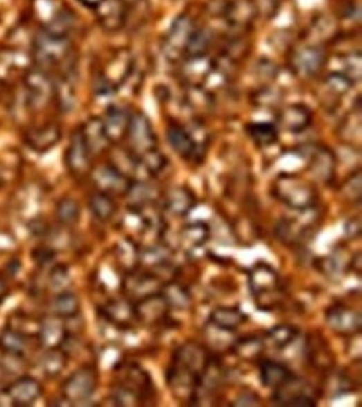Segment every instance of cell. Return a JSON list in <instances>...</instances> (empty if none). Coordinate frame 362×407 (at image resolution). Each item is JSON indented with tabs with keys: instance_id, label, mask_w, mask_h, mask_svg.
<instances>
[{
	"instance_id": "91938a15",
	"label": "cell",
	"mask_w": 362,
	"mask_h": 407,
	"mask_svg": "<svg viewBox=\"0 0 362 407\" xmlns=\"http://www.w3.org/2000/svg\"><path fill=\"white\" fill-rule=\"evenodd\" d=\"M350 264H351L352 269H353L354 272L358 274L361 273V255H360V253L356 254L354 256L353 260H352Z\"/></svg>"
},
{
	"instance_id": "603a6c76",
	"label": "cell",
	"mask_w": 362,
	"mask_h": 407,
	"mask_svg": "<svg viewBox=\"0 0 362 407\" xmlns=\"http://www.w3.org/2000/svg\"><path fill=\"white\" fill-rule=\"evenodd\" d=\"M248 321L246 313L237 307H218L210 314V323L222 332L232 333L238 330Z\"/></svg>"
},
{
	"instance_id": "7dc6e473",
	"label": "cell",
	"mask_w": 362,
	"mask_h": 407,
	"mask_svg": "<svg viewBox=\"0 0 362 407\" xmlns=\"http://www.w3.org/2000/svg\"><path fill=\"white\" fill-rule=\"evenodd\" d=\"M73 21L75 19L71 12L59 11L53 14L44 30L60 37H69V33L73 27Z\"/></svg>"
},
{
	"instance_id": "83f0119b",
	"label": "cell",
	"mask_w": 362,
	"mask_h": 407,
	"mask_svg": "<svg viewBox=\"0 0 362 407\" xmlns=\"http://www.w3.org/2000/svg\"><path fill=\"white\" fill-rule=\"evenodd\" d=\"M80 131L91 155H98L105 152L111 144L105 134L102 120L98 117L89 119Z\"/></svg>"
},
{
	"instance_id": "6f0895ef",
	"label": "cell",
	"mask_w": 362,
	"mask_h": 407,
	"mask_svg": "<svg viewBox=\"0 0 362 407\" xmlns=\"http://www.w3.org/2000/svg\"><path fill=\"white\" fill-rule=\"evenodd\" d=\"M260 404V397L253 391H242V394L238 395L236 400L233 402L235 406H253V405Z\"/></svg>"
},
{
	"instance_id": "94428289",
	"label": "cell",
	"mask_w": 362,
	"mask_h": 407,
	"mask_svg": "<svg viewBox=\"0 0 362 407\" xmlns=\"http://www.w3.org/2000/svg\"><path fill=\"white\" fill-rule=\"evenodd\" d=\"M8 294H9V289H8L7 283L3 278L0 277V305L7 299Z\"/></svg>"
},
{
	"instance_id": "c3c4849f",
	"label": "cell",
	"mask_w": 362,
	"mask_h": 407,
	"mask_svg": "<svg viewBox=\"0 0 362 407\" xmlns=\"http://www.w3.org/2000/svg\"><path fill=\"white\" fill-rule=\"evenodd\" d=\"M55 95L59 99L62 108L69 112L75 105V87L71 75L63 77L57 85H55Z\"/></svg>"
},
{
	"instance_id": "4dcf8cb0",
	"label": "cell",
	"mask_w": 362,
	"mask_h": 407,
	"mask_svg": "<svg viewBox=\"0 0 362 407\" xmlns=\"http://www.w3.org/2000/svg\"><path fill=\"white\" fill-rule=\"evenodd\" d=\"M133 71V61L127 51H120L109 61L105 70L100 73L115 87L123 84Z\"/></svg>"
},
{
	"instance_id": "f6af8a7d",
	"label": "cell",
	"mask_w": 362,
	"mask_h": 407,
	"mask_svg": "<svg viewBox=\"0 0 362 407\" xmlns=\"http://www.w3.org/2000/svg\"><path fill=\"white\" fill-rule=\"evenodd\" d=\"M233 350L238 357L251 361L262 355V351L264 350V343L258 337H244L235 341Z\"/></svg>"
},
{
	"instance_id": "d590c367",
	"label": "cell",
	"mask_w": 362,
	"mask_h": 407,
	"mask_svg": "<svg viewBox=\"0 0 362 407\" xmlns=\"http://www.w3.org/2000/svg\"><path fill=\"white\" fill-rule=\"evenodd\" d=\"M246 134L260 148L272 146L278 139V129L275 125L269 122L250 123L246 125Z\"/></svg>"
},
{
	"instance_id": "681fc988",
	"label": "cell",
	"mask_w": 362,
	"mask_h": 407,
	"mask_svg": "<svg viewBox=\"0 0 362 407\" xmlns=\"http://www.w3.org/2000/svg\"><path fill=\"white\" fill-rule=\"evenodd\" d=\"M325 85L334 95L342 97L351 91L354 82L343 73H332L325 77Z\"/></svg>"
},
{
	"instance_id": "f907efd6",
	"label": "cell",
	"mask_w": 362,
	"mask_h": 407,
	"mask_svg": "<svg viewBox=\"0 0 362 407\" xmlns=\"http://www.w3.org/2000/svg\"><path fill=\"white\" fill-rule=\"evenodd\" d=\"M343 68L342 73L347 75L354 83L361 79L362 57L360 51H353L344 57Z\"/></svg>"
},
{
	"instance_id": "6da1fadb",
	"label": "cell",
	"mask_w": 362,
	"mask_h": 407,
	"mask_svg": "<svg viewBox=\"0 0 362 407\" xmlns=\"http://www.w3.org/2000/svg\"><path fill=\"white\" fill-rule=\"evenodd\" d=\"M210 359L206 348L196 341H187L176 349L167 369L166 382L177 398L190 401Z\"/></svg>"
},
{
	"instance_id": "2e32d148",
	"label": "cell",
	"mask_w": 362,
	"mask_h": 407,
	"mask_svg": "<svg viewBox=\"0 0 362 407\" xmlns=\"http://www.w3.org/2000/svg\"><path fill=\"white\" fill-rule=\"evenodd\" d=\"M167 140L171 148L179 156L186 160H199L201 153H204L200 146L194 142L192 134L181 125H170L166 131Z\"/></svg>"
},
{
	"instance_id": "3957f363",
	"label": "cell",
	"mask_w": 362,
	"mask_h": 407,
	"mask_svg": "<svg viewBox=\"0 0 362 407\" xmlns=\"http://www.w3.org/2000/svg\"><path fill=\"white\" fill-rule=\"evenodd\" d=\"M248 289L258 307L270 309L282 292L280 275L270 264L258 262L248 273Z\"/></svg>"
},
{
	"instance_id": "6125c7cd",
	"label": "cell",
	"mask_w": 362,
	"mask_h": 407,
	"mask_svg": "<svg viewBox=\"0 0 362 407\" xmlns=\"http://www.w3.org/2000/svg\"><path fill=\"white\" fill-rule=\"evenodd\" d=\"M79 1H81V3H84L85 6H87V7L91 8L95 7V6H96L97 3H99V0H79Z\"/></svg>"
},
{
	"instance_id": "e0dca14e",
	"label": "cell",
	"mask_w": 362,
	"mask_h": 407,
	"mask_svg": "<svg viewBox=\"0 0 362 407\" xmlns=\"http://www.w3.org/2000/svg\"><path fill=\"white\" fill-rule=\"evenodd\" d=\"M91 154L85 144L81 131L71 136L66 153V164L69 171L75 176H83L91 171Z\"/></svg>"
},
{
	"instance_id": "277c9868",
	"label": "cell",
	"mask_w": 362,
	"mask_h": 407,
	"mask_svg": "<svg viewBox=\"0 0 362 407\" xmlns=\"http://www.w3.org/2000/svg\"><path fill=\"white\" fill-rule=\"evenodd\" d=\"M69 37H60L43 30L35 37V59L39 67L55 65L64 61L71 53Z\"/></svg>"
},
{
	"instance_id": "ac0fdd59",
	"label": "cell",
	"mask_w": 362,
	"mask_h": 407,
	"mask_svg": "<svg viewBox=\"0 0 362 407\" xmlns=\"http://www.w3.org/2000/svg\"><path fill=\"white\" fill-rule=\"evenodd\" d=\"M258 15V7L254 0H232L228 1L224 17L235 29H246L253 25Z\"/></svg>"
},
{
	"instance_id": "7a4b0ae2",
	"label": "cell",
	"mask_w": 362,
	"mask_h": 407,
	"mask_svg": "<svg viewBox=\"0 0 362 407\" xmlns=\"http://www.w3.org/2000/svg\"><path fill=\"white\" fill-rule=\"evenodd\" d=\"M273 193L284 205L296 211L309 209L317 200L314 187L300 176L282 174L276 178Z\"/></svg>"
},
{
	"instance_id": "680465c9",
	"label": "cell",
	"mask_w": 362,
	"mask_h": 407,
	"mask_svg": "<svg viewBox=\"0 0 362 407\" xmlns=\"http://www.w3.org/2000/svg\"><path fill=\"white\" fill-rule=\"evenodd\" d=\"M344 231H345L346 237L349 238V239H359L361 237L360 218H350L349 221L346 222L345 226H344Z\"/></svg>"
},
{
	"instance_id": "5b68a950",
	"label": "cell",
	"mask_w": 362,
	"mask_h": 407,
	"mask_svg": "<svg viewBox=\"0 0 362 407\" xmlns=\"http://www.w3.org/2000/svg\"><path fill=\"white\" fill-rule=\"evenodd\" d=\"M98 375L95 369L83 367L71 373L62 386V395L69 403L89 400L97 389Z\"/></svg>"
},
{
	"instance_id": "ab89813d",
	"label": "cell",
	"mask_w": 362,
	"mask_h": 407,
	"mask_svg": "<svg viewBox=\"0 0 362 407\" xmlns=\"http://www.w3.org/2000/svg\"><path fill=\"white\" fill-rule=\"evenodd\" d=\"M298 335V330L296 327L287 323H282V325H275L271 328L268 332H266V339L269 341L270 345L278 349L287 348L289 345H291Z\"/></svg>"
},
{
	"instance_id": "8d00e7d4",
	"label": "cell",
	"mask_w": 362,
	"mask_h": 407,
	"mask_svg": "<svg viewBox=\"0 0 362 407\" xmlns=\"http://www.w3.org/2000/svg\"><path fill=\"white\" fill-rule=\"evenodd\" d=\"M105 315L112 323L127 325L135 319L134 305L125 299L109 301L105 307Z\"/></svg>"
},
{
	"instance_id": "7c38bea8",
	"label": "cell",
	"mask_w": 362,
	"mask_h": 407,
	"mask_svg": "<svg viewBox=\"0 0 362 407\" xmlns=\"http://www.w3.org/2000/svg\"><path fill=\"white\" fill-rule=\"evenodd\" d=\"M93 184L98 191L109 196H125L132 184V180L120 171L117 170L112 164L99 167L91 173Z\"/></svg>"
},
{
	"instance_id": "30bf717a",
	"label": "cell",
	"mask_w": 362,
	"mask_h": 407,
	"mask_svg": "<svg viewBox=\"0 0 362 407\" xmlns=\"http://www.w3.org/2000/svg\"><path fill=\"white\" fill-rule=\"evenodd\" d=\"M163 283L160 276L150 271H131L123 278V291L130 299L137 301L160 293Z\"/></svg>"
},
{
	"instance_id": "4fadbf2b",
	"label": "cell",
	"mask_w": 362,
	"mask_h": 407,
	"mask_svg": "<svg viewBox=\"0 0 362 407\" xmlns=\"http://www.w3.org/2000/svg\"><path fill=\"white\" fill-rule=\"evenodd\" d=\"M326 323L332 330L341 335H353L361 331V314L357 310L344 305L328 307Z\"/></svg>"
},
{
	"instance_id": "836d02e7",
	"label": "cell",
	"mask_w": 362,
	"mask_h": 407,
	"mask_svg": "<svg viewBox=\"0 0 362 407\" xmlns=\"http://www.w3.org/2000/svg\"><path fill=\"white\" fill-rule=\"evenodd\" d=\"M125 196L128 198L129 204L132 210H139L151 204H154L157 196L154 187L145 180L132 182Z\"/></svg>"
},
{
	"instance_id": "60d3db41",
	"label": "cell",
	"mask_w": 362,
	"mask_h": 407,
	"mask_svg": "<svg viewBox=\"0 0 362 407\" xmlns=\"http://www.w3.org/2000/svg\"><path fill=\"white\" fill-rule=\"evenodd\" d=\"M137 162H138L137 173L139 170H143L145 173L151 176L160 174L167 166V158L157 148L152 149V150L138 156Z\"/></svg>"
},
{
	"instance_id": "9c48e42d",
	"label": "cell",
	"mask_w": 362,
	"mask_h": 407,
	"mask_svg": "<svg viewBox=\"0 0 362 407\" xmlns=\"http://www.w3.org/2000/svg\"><path fill=\"white\" fill-rule=\"evenodd\" d=\"M196 29L194 19L188 15H182L174 19L165 41V51L169 59H178L181 55H184Z\"/></svg>"
},
{
	"instance_id": "44dd1931",
	"label": "cell",
	"mask_w": 362,
	"mask_h": 407,
	"mask_svg": "<svg viewBox=\"0 0 362 407\" xmlns=\"http://www.w3.org/2000/svg\"><path fill=\"white\" fill-rule=\"evenodd\" d=\"M42 385L31 377H21L9 385L7 395L13 404L29 406L41 397Z\"/></svg>"
},
{
	"instance_id": "9a60e30c",
	"label": "cell",
	"mask_w": 362,
	"mask_h": 407,
	"mask_svg": "<svg viewBox=\"0 0 362 407\" xmlns=\"http://www.w3.org/2000/svg\"><path fill=\"white\" fill-rule=\"evenodd\" d=\"M170 310L162 294H153L136 301L134 305L135 319L145 325H157L168 319Z\"/></svg>"
},
{
	"instance_id": "f546056e",
	"label": "cell",
	"mask_w": 362,
	"mask_h": 407,
	"mask_svg": "<svg viewBox=\"0 0 362 407\" xmlns=\"http://www.w3.org/2000/svg\"><path fill=\"white\" fill-rule=\"evenodd\" d=\"M210 237V228L202 221L187 224L180 231V243L186 252H194L208 243Z\"/></svg>"
},
{
	"instance_id": "db71d44e",
	"label": "cell",
	"mask_w": 362,
	"mask_h": 407,
	"mask_svg": "<svg viewBox=\"0 0 362 407\" xmlns=\"http://www.w3.org/2000/svg\"><path fill=\"white\" fill-rule=\"evenodd\" d=\"M343 192L349 200L360 202V198H361V172L360 170L356 171L355 173L347 178L345 184H344Z\"/></svg>"
},
{
	"instance_id": "11a10c76",
	"label": "cell",
	"mask_w": 362,
	"mask_h": 407,
	"mask_svg": "<svg viewBox=\"0 0 362 407\" xmlns=\"http://www.w3.org/2000/svg\"><path fill=\"white\" fill-rule=\"evenodd\" d=\"M280 101V93L270 87L260 89L254 97V103L260 107H266V108L276 106Z\"/></svg>"
},
{
	"instance_id": "816d5d0a",
	"label": "cell",
	"mask_w": 362,
	"mask_h": 407,
	"mask_svg": "<svg viewBox=\"0 0 362 407\" xmlns=\"http://www.w3.org/2000/svg\"><path fill=\"white\" fill-rule=\"evenodd\" d=\"M112 400L119 406H136L141 404L143 398L129 387L119 384L113 390Z\"/></svg>"
},
{
	"instance_id": "4316f807",
	"label": "cell",
	"mask_w": 362,
	"mask_h": 407,
	"mask_svg": "<svg viewBox=\"0 0 362 407\" xmlns=\"http://www.w3.org/2000/svg\"><path fill=\"white\" fill-rule=\"evenodd\" d=\"M293 375L285 364L273 359H264L260 365V383L266 388H278Z\"/></svg>"
},
{
	"instance_id": "cb8c5ba5",
	"label": "cell",
	"mask_w": 362,
	"mask_h": 407,
	"mask_svg": "<svg viewBox=\"0 0 362 407\" xmlns=\"http://www.w3.org/2000/svg\"><path fill=\"white\" fill-rule=\"evenodd\" d=\"M196 205V196L187 187H173L165 196V208L173 216H187Z\"/></svg>"
},
{
	"instance_id": "484cf974",
	"label": "cell",
	"mask_w": 362,
	"mask_h": 407,
	"mask_svg": "<svg viewBox=\"0 0 362 407\" xmlns=\"http://www.w3.org/2000/svg\"><path fill=\"white\" fill-rule=\"evenodd\" d=\"M310 173L321 182L333 180L336 171V158L327 148L316 149L310 155Z\"/></svg>"
},
{
	"instance_id": "1f68e13d",
	"label": "cell",
	"mask_w": 362,
	"mask_h": 407,
	"mask_svg": "<svg viewBox=\"0 0 362 407\" xmlns=\"http://www.w3.org/2000/svg\"><path fill=\"white\" fill-rule=\"evenodd\" d=\"M172 250L166 244L157 243L148 246L138 253V261L141 265L150 269H170Z\"/></svg>"
},
{
	"instance_id": "d6986e66",
	"label": "cell",
	"mask_w": 362,
	"mask_h": 407,
	"mask_svg": "<svg viewBox=\"0 0 362 407\" xmlns=\"http://www.w3.org/2000/svg\"><path fill=\"white\" fill-rule=\"evenodd\" d=\"M131 116L128 109L120 105H112L107 109L102 120L105 134L111 144H117L127 136Z\"/></svg>"
},
{
	"instance_id": "f1b7e54d",
	"label": "cell",
	"mask_w": 362,
	"mask_h": 407,
	"mask_svg": "<svg viewBox=\"0 0 362 407\" xmlns=\"http://www.w3.org/2000/svg\"><path fill=\"white\" fill-rule=\"evenodd\" d=\"M60 317L46 319L39 325V339L46 349L61 348L66 341L67 331Z\"/></svg>"
},
{
	"instance_id": "e575fe53",
	"label": "cell",
	"mask_w": 362,
	"mask_h": 407,
	"mask_svg": "<svg viewBox=\"0 0 362 407\" xmlns=\"http://www.w3.org/2000/svg\"><path fill=\"white\" fill-rule=\"evenodd\" d=\"M51 312L60 319H73L79 314L81 309L80 299L71 292L57 294L51 303Z\"/></svg>"
},
{
	"instance_id": "d6a6232c",
	"label": "cell",
	"mask_w": 362,
	"mask_h": 407,
	"mask_svg": "<svg viewBox=\"0 0 362 407\" xmlns=\"http://www.w3.org/2000/svg\"><path fill=\"white\" fill-rule=\"evenodd\" d=\"M166 301L167 305L171 310L183 311L187 310L192 305V295L186 287H183L180 283L169 280L163 285L160 292Z\"/></svg>"
},
{
	"instance_id": "5bb4252c",
	"label": "cell",
	"mask_w": 362,
	"mask_h": 407,
	"mask_svg": "<svg viewBox=\"0 0 362 407\" xmlns=\"http://www.w3.org/2000/svg\"><path fill=\"white\" fill-rule=\"evenodd\" d=\"M93 9L99 25L107 32H117L128 19V5L123 0H99Z\"/></svg>"
},
{
	"instance_id": "52a82bcc",
	"label": "cell",
	"mask_w": 362,
	"mask_h": 407,
	"mask_svg": "<svg viewBox=\"0 0 362 407\" xmlns=\"http://www.w3.org/2000/svg\"><path fill=\"white\" fill-rule=\"evenodd\" d=\"M272 401L276 405L286 406H314L317 405L316 399L311 395L307 383L303 379L293 375L282 386L274 389Z\"/></svg>"
},
{
	"instance_id": "f35d334b",
	"label": "cell",
	"mask_w": 362,
	"mask_h": 407,
	"mask_svg": "<svg viewBox=\"0 0 362 407\" xmlns=\"http://www.w3.org/2000/svg\"><path fill=\"white\" fill-rule=\"evenodd\" d=\"M0 348L7 354L21 357L27 349V335L9 328L0 334Z\"/></svg>"
},
{
	"instance_id": "f5cc1de1",
	"label": "cell",
	"mask_w": 362,
	"mask_h": 407,
	"mask_svg": "<svg viewBox=\"0 0 362 407\" xmlns=\"http://www.w3.org/2000/svg\"><path fill=\"white\" fill-rule=\"evenodd\" d=\"M69 283H71V277L64 267L57 266L51 272V277H49V287L55 293L66 292Z\"/></svg>"
},
{
	"instance_id": "7402d4cb",
	"label": "cell",
	"mask_w": 362,
	"mask_h": 407,
	"mask_svg": "<svg viewBox=\"0 0 362 407\" xmlns=\"http://www.w3.org/2000/svg\"><path fill=\"white\" fill-rule=\"evenodd\" d=\"M278 122L288 132L301 133L311 124L312 114L306 105L296 103L278 113Z\"/></svg>"
},
{
	"instance_id": "8992f818",
	"label": "cell",
	"mask_w": 362,
	"mask_h": 407,
	"mask_svg": "<svg viewBox=\"0 0 362 407\" xmlns=\"http://www.w3.org/2000/svg\"><path fill=\"white\" fill-rule=\"evenodd\" d=\"M125 137H128L130 152L136 158L157 148V138L152 123L143 113H136L131 116Z\"/></svg>"
},
{
	"instance_id": "bcb514c9",
	"label": "cell",
	"mask_w": 362,
	"mask_h": 407,
	"mask_svg": "<svg viewBox=\"0 0 362 407\" xmlns=\"http://www.w3.org/2000/svg\"><path fill=\"white\" fill-rule=\"evenodd\" d=\"M80 205L77 200L71 198H65L60 200L57 206V216L60 223L65 226H73L80 218Z\"/></svg>"
},
{
	"instance_id": "ee69618b",
	"label": "cell",
	"mask_w": 362,
	"mask_h": 407,
	"mask_svg": "<svg viewBox=\"0 0 362 407\" xmlns=\"http://www.w3.org/2000/svg\"><path fill=\"white\" fill-rule=\"evenodd\" d=\"M340 138L349 144H360L361 142V116L360 111L352 113L344 118L343 122L340 125Z\"/></svg>"
},
{
	"instance_id": "b9f144b4",
	"label": "cell",
	"mask_w": 362,
	"mask_h": 407,
	"mask_svg": "<svg viewBox=\"0 0 362 407\" xmlns=\"http://www.w3.org/2000/svg\"><path fill=\"white\" fill-rule=\"evenodd\" d=\"M67 357L61 348H49L41 359L43 372L51 378L59 375L66 367Z\"/></svg>"
},
{
	"instance_id": "9f6ffc18",
	"label": "cell",
	"mask_w": 362,
	"mask_h": 407,
	"mask_svg": "<svg viewBox=\"0 0 362 407\" xmlns=\"http://www.w3.org/2000/svg\"><path fill=\"white\" fill-rule=\"evenodd\" d=\"M278 73L275 65L270 61H260L257 66V77H260L262 80L271 81L275 77Z\"/></svg>"
},
{
	"instance_id": "ba28073f",
	"label": "cell",
	"mask_w": 362,
	"mask_h": 407,
	"mask_svg": "<svg viewBox=\"0 0 362 407\" xmlns=\"http://www.w3.org/2000/svg\"><path fill=\"white\" fill-rule=\"evenodd\" d=\"M25 85L27 101L33 108L45 107L55 95V84L51 77L41 68L28 71L25 77Z\"/></svg>"
},
{
	"instance_id": "d4e9b609",
	"label": "cell",
	"mask_w": 362,
	"mask_h": 407,
	"mask_svg": "<svg viewBox=\"0 0 362 407\" xmlns=\"http://www.w3.org/2000/svg\"><path fill=\"white\" fill-rule=\"evenodd\" d=\"M61 138V130L57 124L53 123L33 129L27 133L26 136L28 146L39 153H45L51 150L53 146H57Z\"/></svg>"
},
{
	"instance_id": "ffe728a7",
	"label": "cell",
	"mask_w": 362,
	"mask_h": 407,
	"mask_svg": "<svg viewBox=\"0 0 362 407\" xmlns=\"http://www.w3.org/2000/svg\"><path fill=\"white\" fill-rule=\"evenodd\" d=\"M212 68L214 61L208 55L187 57L181 66V77L190 87L203 86Z\"/></svg>"
},
{
	"instance_id": "74e56055",
	"label": "cell",
	"mask_w": 362,
	"mask_h": 407,
	"mask_svg": "<svg viewBox=\"0 0 362 407\" xmlns=\"http://www.w3.org/2000/svg\"><path fill=\"white\" fill-rule=\"evenodd\" d=\"M89 209L95 218L107 221L116 214L117 205L114 198L109 194L98 191L89 198Z\"/></svg>"
},
{
	"instance_id": "7bdbcfd3",
	"label": "cell",
	"mask_w": 362,
	"mask_h": 407,
	"mask_svg": "<svg viewBox=\"0 0 362 407\" xmlns=\"http://www.w3.org/2000/svg\"><path fill=\"white\" fill-rule=\"evenodd\" d=\"M214 41V35L206 28H198L194 30V35L187 45L185 55L187 57H199L208 55Z\"/></svg>"
},
{
	"instance_id": "be15d7a7",
	"label": "cell",
	"mask_w": 362,
	"mask_h": 407,
	"mask_svg": "<svg viewBox=\"0 0 362 407\" xmlns=\"http://www.w3.org/2000/svg\"><path fill=\"white\" fill-rule=\"evenodd\" d=\"M123 3H127V5H135V3H138L139 0H123Z\"/></svg>"
},
{
	"instance_id": "8fae6325",
	"label": "cell",
	"mask_w": 362,
	"mask_h": 407,
	"mask_svg": "<svg viewBox=\"0 0 362 407\" xmlns=\"http://www.w3.org/2000/svg\"><path fill=\"white\" fill-rule=\"evenodd\" d=\"M325 64V51L320 46L316 45L304 46L294 53L291 59L294 73L304 79L316 77Z\"/></svg>"
}]
</instances>
